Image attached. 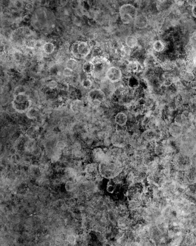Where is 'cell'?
<instances>
[{
  "instance_id": "obj_4",
  "label": "cell",
  "mask_w": 196,
  "mask_h": 246,
  "mask_svg": "<svg viewBox=\"0 0 196 246\" xmlns=\"http://www.w3.org/2000/svg\"><path fill=\"white\" fill-rule=\"evenodd\" d=\"M120 17L123 24H129L134 21L138 15L137 8L130 3L123 5L120 8Z\"/></svg>"
},
{
  "instance_id": "obj_33",
  "label": "cell",
  "mask_w": 196,
  "mask_h": 246,
  "mask_svg": "<svg viewBox=\"0 0 196 246\" xmlns=\"http://www.w3.org/2000/svg\"><path fill=\"white\" fill-rule=\"evenodd\" d=\"M192 13L193 17L196 18V4H195L193 7H192Z\"/></svg>"
},
{
  "instance_id": "obj_15",
  "label": "cell",
  "mask_w": 196,
  "mask_h": 246,
  "mask_svg": "<svg viewBox=\"0 0 196 246\" xmlns=\"http://www.w3.org/2000/svg\"><path fill=\"white\" fill-rule=\"evenodd\" d=\"M125 44L127 47L129 48H134L138 45V39L134 35L128 36L126 38Z\"/></svg>"
},
{
  "instance_id": "obj_35",
  "label": "cell",
  "mask_w": 196,
  "mask_h": 246,
  "mask_svg": "<svg viewBox=\"0 0 196 246\" xmlns=\"http://www.w3.org/2000/svg\"><path fill=\"white\" fill-rule=\"evenodd\" d=\"M193 63L195 65H196V56L193 58Z\"/></svg>"
},
{
  "instance_id": "obj_25",
  "label": "cell",
  "mask_w": 196,
  "mask_h": 246,
  "mask_svg": "<svg viewBox=\"0 0 196 246\" xmlns=\"http://www.w3.org/2000/svg\"><path fill=\"white\" fill-rule=\"evenodd\" d=\"M81 101H76L72 105V109L75 112H79L82 109L83 105Z\"/></svg>"
},
{
  "instance_id": "obj_31",
  "label": "cell",
  "mask_w": 196,
  "mask_h": 246,
  "mask_svg": "<svg viewBox=\"0 0 196 246\" xmlns=\"http://www.w3.org/2000/svg\"><path fill=\"white\" fill-rule=\"evenodd\" d=\"M68 242L70 243H74L76 241L75 236L72 235H69L67 238Z\"/></svg>"
},
{
  "instance_id": "obj_20",
  "label": "cell",
  "mask_w": 196,
  "mask_h": 246,
  "mask_svg": "<svg viewBox=\"0 0 196 246\" xmlns=\"http://www.w3.org/2000/svg\"><path fill=\"white\" fill-rule=\"evenodd\" d=\"M153 47L155 52H160L164 49L165 46L163 42L161 40H157L153 43Z\"/></svg>"
},
{
  "instance_id": "obj_13",
  "label": "cell",
  "mask_w": 196,
  "mask_h": 246,
  "mask_svg": "<svg viewBox=\"0 0 196 246\" xmlns=\"http://www.w3.org/2000/svg\"><path fill=\"white\" fill-rule=\"evenodd\" d=\"M180 76L181 78L188 82H191L195 78V76L192 72L185 70H181Z\"/></svg>"
},
{
  "instance_id": "obj_10",
  "label": "cell",
  "mask_w": 196,
  "mask_h": 246,
  "mask_svg": "<svg viewBox=\"0 0 196 246\" xmlns=\"http://www.w3.org/2000/svg\"><path fill=\"white\" fill-rule=\"evenodd\" d=\"M133 22L136 27L140 29L145 28L148 25V20L147 17L143 14L137 15Z\"/></svg>"
},
{
  "instance_id": "obj_19",
  "label": "cell",
  "mask_w": 196,
  "mask_h": 246,
  "mask_svg": "<svg viewBox=\"0 0 196 246\" xmlns=\"http://www.w3.org/2000/svg\"><path fill=\"white\" fill-rule=\"evenodd\" d=\"M78 65V61L73 58H71L68 60L66 64V67L69 68L73 71H74L77 69Z\"/></svg>"
},
{
  "instance_id": "obj_16",
  "label": "cell",
  "mask_w": 196,
  "mask_h": 246,
  "mask_svg": "<svg viewBox=\"0 0 196 246\" xmlns=\"http://www.w3.org/2000/svg\"><path fill=\"white\" fill-rule=\"evenodd\" d=\"M140 82L137 77L134 76H131L128 81V85L131 89H136L139 86Z\"/></svg>"
},
{
  "instance_id": "obj_22",
  "label": "cell",
  "mask_w": 196,
  "mask_h": 246,
  "mask_svg": "<svg viewBox=\"0 0 196 246\" xmlns=\"http://www.w3.org/2000/svg\"><path fill=\"white\" fill-rule=\"evenodd\" d=\"M25 47L30 49H33L37 45V41L34 39H25L24 41Z\"/></svg>"
},
{
  "instance_id": "obj_24",
  "label": "cell",
  "mask_w": 196,
  "mask_h": 246,
  "mask_svg": "<svg viewBox=\"0 0 196 246\" xmlns=\"http://www.w3.org/2000/svg\"><path fill=\"white\" fill-rule=\"evenodd\" d=\"M26 115L30 119L36 118L38 115V111L37 109L34 108H30L27 111Z\"/></svg>"
},
{
  "instance_id": "obj_27",
  "label": "cell",
  "mask_w": 196,
  "mask_h": 246,
  "mask_svg": "<svg viewBox=\"0 0 196 246\" xmlns=\"http://www.w3.org/2000/svg\"><path fill=\"white\" fill-rule=\"evenodd\" d=\"M73 70H71V69H69L67 67H66L64 69L63 71V76L66 77H70L72 76L73 73Z\"/></svg>"
},
{
  "instance_id": "obj_32",
  "label": "cell",
  "mask_w": 196,
  "mask_h": 246,
  "mask_svg": "<svg viewBox=\"0 0 196 246\" xmlns=\"http://www.w3.org/2000/svg\"><path fill=\"white\" fill-rule=\"evenodd\" d=\"M190 87L193 90L196 89V81L193 80L192 81L190 82L189 84Z\"/></svg>"
},
{
  "instance_id": "obj_9",
  "label": "cell",
  "mask_w": 196,
  "mask_h": 246,
  "mask_svg": "<svg viewBox=\"0 0 196 246\" xmlns=\"http://www.w3.org/2000/svg\"><path fill=\"white\" fill-rule=\"evenodd\" d=\"M91 157L95 163H101L107 159L106 153L103 149L100 147L94 148L91 152Z\"/></svg>"
},
{
  "instance_id": "obj_11",
  "label": "cell",
  "mask_w": 196,
  "mask_h": 246,
  "mask_svg": "<svg viewBox=\"0 0 196 246\" xmlns=\"http://www.w3.org/2000/svg\"><path fill=\"white\" fill-rule=\"evenodd\" d=\"M128 117L126 113L123 112H119L115 117V123L121 127L125 126L127 123Z\"/></svg>"
},
{
  "instance_id": "obj_23",
  "label": "cell",
  "mask_w": 196,
  "mask_h": 246,
  "mask_svg": "<svg viewBox=\"0 0 196 246\" xmlns=\"http://www.w3.org/2000/svg\"><path fill=\"white\" fill-rule=\"evenodd\" d=\"M187 64L185 60L181 59H177L175 63V65L177 69L181 70H184L186 68Z\"/></svg>"
},
{
  "instance_id": "obj_18",
  "label": "cell",
  "mask_w": 196,
  "mask_h": 246,
  "mask_svg": "<svg viewBox=\"0 0 196 246\" xmlns=\"http://www.w3.org/2000/svg\"><path fill=\"white\" fill-rule=\"evenodd\" d=\"M82 70L85 73L92 74L94 70L93 63L91 61L85 62L83 65Z\"/></svg>"
},
{
  "instance_id": "obj_21",
  "label": "cell",
  "mask_w": 196,
  "mask_h": 246,
  "mask_svg": "<svg viewBox=\"0 0 196 246\" xmlns=\"http://www.w3.org/2000/svg\"><path fill=\"white\" fill-rule=\"evenodd\" d=\"M130 224V220L127 218L122 217L119 219L118 226L122 230H125L128 227Z\"/></svg>"
},
{
  "instance_id": "obj_1",
  "label": "cell",
  "mask_w": 196,
  "mask_h": 246,
  "mask_svg": "<svg viewBox=\"0 0 196 246\" xmlns=\"http://www.w3.org/2000/svg\"><path fill=\"white\" fill-rule=\"evenodd\" d=\"M94 65V70L92 76L97 80L105 81L106 79V74L111 67L109 60L104 57L97 56L91 61Z\"/></svg>"
},
{
  "instance_id": "obj_34",
  "label": "cell",
  "mask_w": 196,
  "mask_h": 246,
  "mask_svg": "<svg viewBox=\"0 0 196 246\" xmlns=\"http://www.w3.org/2000/svg\"><path fill=\"white\" fill-rule=\"evenodd\" d=\"M26 9L28 10H32L33 8V5L31 3H27L26 5Z\"/></svg>"
},
{
  "instance_id": "obj_26",
  "label": "cell",
  "mask_w": 196,
  "mask_h": 246,
  "mask_svg": "<svg viewBox=\"0 0 196 246\" xmlns=\"http://www.w3.org/2000/svg\"><path fill=\"white\" fill-rule=\"evenodd\" d=\"M81 85L84 88L89 89L92 87L93 82L89 78H85L82 82Z\"/></svg>"
},
{
  "instance_id": "obj_6",
  "label": "cell",
  "mask_w": 196,
  "mask_h": 246,
  "mask_svg": "<svg viewBox=\"0 0 196 246\" xmlns=\"http://www.w3.org/2000/svg\"><path fill=\"white\" fill-rule=\"evenodd\" d=\"M87 98L93 107L97 108L100 107L101 104L105 101L106 95L101 89L94 88L89 92Z\"/></svg>"
},
{
  "instance_id": "obj_12",
  "label": "cell",
  "mask_w": 196,
  "mask_h": 246,
  "mask_svg": "<svg viewBox=\"0 0 196 246\" xmlns=\"http://www.w3.org/2000/svg\"><path fill=\"white\" fill-rule=\"evenodd\" d=\"M39 134V129L37 127L31 126L26 131V137L30 139L34 140L37 138Z\"/></svg>"
},
{
  "instance_id": "obj_7",
  "label": "cell",
  "mask_w": 196,
  "mask_h": 246,
  "mask_svg": "<svg viewBox=\"0 0 196 246\" xmlns=\"http://www.w3.org/2000/svg\"><path fill=\"white\" fill-rule=\"evenodd\" d=\"M148 144V142L143 138L141 134L135 132L131 136L129 145L135 149L141 150L146 149Z\"/></svg>"
},
{
  "instance_id": "obj_5",
  "label": "cell",
  "mask_w": 196,
  "mask_h": 246,
  "mask_svg": "<svg viewBox=\"0 0 196 246\" xmlns=\"http://www.w3.org/2000/svg\"><path fill=\"white\" fill-rule=\"evenodd\" d=\"M71 53L76 58L85 59L91 51L90 46L85 42L78 41L72 44L71 48Z\"/></svg>"
},
{
  "instance_id": "obj_14",
  "label": "cell",
  "mask_w": 196,
  "mask_h": 246,
  "mask_svg": "<svg viewBox=\"0 0 196 246\" xmlns=\"http://www.w3.org/2000/svg\"><path fill=\"white\" fill-rule=\"evenodd\" d=\"M141 66L139 63L136 61H131L127 65V70L129 72L134 73L139 71Z\"/></svg>"
},
{
  "instance_id": "obj_30",
  "label": "cell",
  "mask_w": 196,
  "mask_h": 246,
  "mask_svg": "<svg viewBox=\"0 0 196 246\" xmlns=\"http://www.w3.org/2000/svg\"><path fill=\"white\" fill-rule=\"evenodd\" d=\"M58 85V84L55 80H52L49 82L48 84V86L50 89H54L56 88Z\"/></svg>"
},
{
  "instance_id": "obj_2",
  "label": "cell",
  "mask_w": 196,
  "mask_h": 246,
  "mask_svg": "<svg viewBox=\"0 0 196 246\" xmlns=\"http://www.w3.org/2000/svg\"><path fill=\"white\" fill-rule=\"evenodd\" d=\"M32 104L30 97L24 92L16 94L12 102V107L16 111L20 113L27 111Z\"/></svg>"
},
{
  "instance_id": "obj_17",
  "label": "cell",
  "mask_w": 196,
  "mask_h": 246,
  "mask_svg": "<svg viewBox=\"0 0 196 246\" xmlns=\"http://www.w3.org/2000/svg\"><path fill=\"white\" fill-rule=\"evenodd\" d=\"M55 47L54 44L51 42H46L43 46V50L46 54H52L55 50Z\"/></svg>"
},
{
  "instance_id": "obj_28",
  "label": "cell",
  "mask_w": 196,
  "mask_h": 246,
  "mask_svg": "<svg viewBox=\"0 0 196 246\" xmlns=\"http://www.w3.org/2000/svg\"><path fill=\"white\" fill-rule=\"evenodd\" d=\"M74 188V185L72 182L71 181L67 182L66 184V189L67 191H72Z\"/></svg>"
},
{
  "instance_id": "obj_29",
  "label": "cell",
  "mask_w": 196,
  "mask_h": 246,
  "mask_svg": "<svg viewBox=\"0 0 196 246\" xmlns=\"http://www.w3.org/2000/svg\"><path fill=\"white\" fill-rule=\"evenodd\" d=\"M56 146H57L58 149L60 150V151L62 150H64L66 147V145L65 143L64 142L62 141L58 142Z\"/></svg>"
},
{
  "instance_id": "obj_3",
  "label": "cell",
  "mask_w": 196,
  "mask_h": 246,
  "mask_svg": "<svg viewBox=\"0 0 196 246\" xmlns=\"http://www.w3.org/2000/svg\"><path fill=\"white\" fill-rule=\"evenodd\" d=\"M131 136L124 129H118L111 136L112 145L116 147L124 148L130 144Z\"/></svg>"
},
{
  "instance_id": "obj_8",
  "label": "cell",
  "mask_w": 196,
  "mask_h": 246,
  "mask_svg": "<svg viewBox=\"0 0 196 246\" xmlns=\"http://www.w3.org/2000/svg\"><path fill=\"white\" fill-rule=\"evenodd\" d=\"M106 79L110 82L114 83L120 81L122 77V73L118 67H110L106 74Z\"/></svg>"
}]
</instances>
